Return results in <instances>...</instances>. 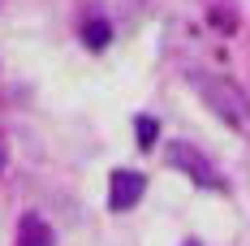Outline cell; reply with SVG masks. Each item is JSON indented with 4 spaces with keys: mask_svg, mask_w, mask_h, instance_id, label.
I'll return each instance as SVG.
<instances>
[{
    "mask_svg": "<svg viewBox=\"0 0 250 246\" xmlns=\"http://www.w3.org/2000/svg\"><path fill=\"white\" fill-rule=\"evenodd\" d=\"M190 82H194V91L203 95V104H207L225 125H233L237 134H250V99H246V91H242L237 82L216 78V74H194Z\"/></svg>",
    "mask_w": 250,
    "mask_h": 246,
    "instance_id": "1",
    "label": "cell"
},
{
    "mask_svg": "<svg viewBox=\"0 0 250 246\" xmlns=\"http://www.w3.org/2000/svg\"><path fill=\"white\" fill-rule=\"evenodd\" d=\"M168 164H177L181 173H190L199 186H207V190H225V181H220V173L211 169V160L203 156L199 147H190V143H173L168 147Z\"/></svg>",
    "mask_w": 250,
    "mask_h": 246,
    "instance_id": "2",
    "label": "cell"
},
{
    "mask_svg": "<svg viewBox=\"0 0 250 246\" xmlns=\"http://www.w3.org/2000/svg\"><path fill=\"white\" fill-rule=\"evenodd\" d=\"M143 190H147L143 173L117 169V173H112V181H108V207H112V212H125V207H134V203L143 199Z\"/></svg>",
    "mask_w": 250,
    "mask_h": 246,
    "instance_id": "3",
    "label": "cell"
},
{
    "mask_svg": "<svg viewBox=\"0 0 250 246\" xmlns=\"http://www.w3.org/2000/svg\"><path fill=\"white\" fill-rule=\"evenodd\" d=\"M18 246H56V238H52V229L39 216H22V224H18Z\"/></svg>",
    "mask_w": 250,
    "mask_h": 246,
    "instance_id": "4",
    "label": "cell"
},
{
    "mask_svg": "<svg viewBox=\"0 0 250 246\" xmlns=\"http://www.w3.org/2000/svg\"><path fill=\"white\" fill-rule=\"evenodd\" d=\"M108 39H112V26L104 22V18H91V22L82 26V44H86V48H108Z\"/></svg>",
    "mask_w": 250,
    "mask_h": 246,
    "instance_id": "5",
    "label": "cell"
},
{
    "mask_svg": "<svg viewBox=\"0 0 250 246\" xmlns=\"http://www.w3.org/2000/svg\"><path fill=\"white\" fill-rule=\"evenodd\" d=\"M138 147H155V138H160V125L151 121V117H138Z\"/></svg>",
    "mask_w": 250,
    "mask_h": 246,
    "instance_id": "6",
    "label": "cell"
},
{
    "mask_svg": "<svg viewBox=\"0 0 250 246\" xmlns=\"http://www.w3.org/2000/svg\"><path fill=\"white\" fill-rule=\"evenodd\" d=\"M0 169H4V151H0Z\"/></svg>",
    "mask_w": 250,
    "mask_h": 246,
    "instance_id": "7",
    "label": "cell"
}]
</instances>
